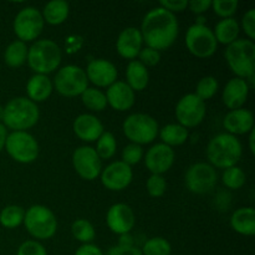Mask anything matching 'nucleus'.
<instances>
[{"mask_svg": "<svg viewBox=\"0 0 255 255\" xmlns=\"http://www.w3.org/2000/svg\"><path fill=\"white\" fill-rule=\"evenodd\" d=\"M5 148L7 154L19 163H32L39 157V143L26 131H14L7 134Z\"/></svg>", "mask_w": 255, "mask_h": 255, "instance_id": "9", "label": "nucleus"}, {"mask_svg": "<svg viewBox=\"0 0 255 255\" xmlns=\"http://www.w3.org/2000/svg\"><path fill=\"white\" fill-rule=\"evenodd\" d=\"M176 153L172 147L164 143H157L147 151L144 164L152 174H163L173 166Z\"/></svg>", "mask_w": 255, "mask_h": 255, "instance_id": "17", "label": "nucleus"}, {"mask_svg": "<svg viewBox=\"0 0 255 255\" xmlns=\"http://www.w3.org/2000/svg\"><path fill=\"white\" fill-rule=\"evenodd\" d=\"M7 137V131L6 127L2 124H0V152L5 148V142H6Z\"/></svg>", "mask_w": 255, "mask_h": 255, "instance_id": "49", "label": "nucleus"}, {"mask_svg": "<svg viewBox=\"0 0 255 255\" xmlns=\"http://www.w3.org/2000/svg\"><path fill=\"white\" fill-rule=\"evenodd\" d=\"M24 226L27 233L35 239L46 241L52 238L57 231V219L52 211L41 204L31 206L24 217Z\"/></svg>", "mask_w": 255, "mask_h": 255, "instance_id": "6", "label": "nucleus"}, {"mask_svg": "<svg viewBox=\"0 0 255 255\" xmlns=\"http://www.w3.org/2000/svg\"><path fill=\"white\" fill-rule=\"evenodd\" d=\"M107 105L120 112L131 109L136 101L134 91L125 81H116L107 87L106 91Z\"/></svg>", "mask_w": 255, "mask_h": 255, "instance_id": "20", "label": "nucleus"}, {"mask_svg": "<svg viewBox=\"0 0 255 255\" xmlns=\"http://www.w3.org/2000/svg\"><path fill=\"white\" fill-rule=\"evenodd\" d=\"M141 252L142 255H171L172 247L164 238L154 237L143 244Z\"/></svg>", "mask_w": 255, "mask_h": 255, "instance_id": "35", "label": "nucleus"}, {"mask_svg": "<svg viewBox=\"0 0 255 255\" xmlns=\"http://www.w3.org/2000/svg\"><path fill=\"white\" fill-rule=\"evenodd\" d=\"M189 132L186 127L181 126L179 124H168L162 127L159 131V137L162 139V143L167 146H181L186 143L188 139Z\"/></svg>", "mask_w": 255, "mask_h": 255, "instance_id": "29", "label": "nucleus"}, {"mask_svg": "<svg viewBox=\"0 0 255 255\" xmlns=\"http://www.w3.org/2000/svg\"><path fill=\"white\" fill-rule=\"evenodd\" d=\"M218 80L214 76H204L198 81L196 87V96H198L202 101L212 99L218 91Z\"/></svg>", "mask_w": 255, "mask_h": 255, "instance_id": "37", "label": "nucleus"}, {"mask_svg": "<svg viewBox=\"0 0 255 255\" xmlns=\"http://www.w3.org/2000/svg\"><path fill=\"white\" fill-rule=\"evenodd\" d=\"M122 129L131 143L148 144L158 134V124L152 116L146 114H132L125 120Z\"/></svg>", "mask_w": 255, "mask_h": 255, "instance_id": "7", "label": "nucleus"}, {"mask_svg": "<svg viewBox=\"0 0 255 255\" xmlns=\"http://www.w3.org/2000/svg\"><path fill=\"white\" fill-rule=\"evenodd\" d=\"M117 246L121 247H133V238L131 237V234H122L120 236V241Z\"/></svg>", "mask_w": 255, "mask_h": 255, "instance_id": "48", "label": "nucleus"}, {"mask_svg": "<svg viewBox=\"0 0 255 255\" xmlns=\"http://www.w3.org/2000/svg\"><path fill=\"white\" fill-rule=\"evenodd\" d=\"M61 57L59 45L52 40L44 39L37 40L29 47L26 61L35 74L47 75L59 69Z\"/></svg>", "mask_w": 255, "mask_h": 255, "instance_id": "4", "label": "nucleus"}, {"mask_svg": "<svg viewBox=\"0 0 255 255\" xmlns=\"http://www.w3.org/2000/svg\"><path fill=\"white\" fill-rule=\"evenodd\" d=\"M139 31L147 47L162 51L169 49L178 37V20L168 10L153 7L144 15Z\"/></svg>", "mask_w": 255, "mask_h": 255, "instance_id": "1", "label": "nucleus"}, {"mask_svg": "<svg viewBox=\"0 0 255 255\" xmlns=\"http://www.w3.org/2000/svg\"><path fill=\"white\" fill-rule=\"evenodd\" d=\"M227 64L239 79H248L255 70V44L246 39H237L224 52Z\"/></svg>", "mask_w": 255, "mask_h": 255, "instance_id": "5", "label": "nucleus"}, {"mask_svg": "<svg viewBox=\"0 0 255 255\" xmlns=\"http://www.w3.org/2000/svg\"><path fill=\"white\" fill-rule=\"evenodd\" d=\"M142 35L139 29L133 26L126 27L120 32L116 41V50L121 57L126 60H133L138 56L142 50Z\"/></svg>", "mask_w": 255, "mask_h": 255, "instance_id": "19", "label": "nucleus"}, {"mask_svg": "<svg viewBox=\"0 0 255 255\" xmlns=\"http://www.w3.org/2000/svg\"><path fill=\"white\" fill-rule=\"evenodd\" d=\"M75 255H105L104 252L95 244H82L76 252Z\"/></svg>", "mask_w": 255, "mask_h": 255, "instance_id": "47", "label": "nucleus"}, {"mask_svg": "<svg viewBox=\"0 0 255 255\" xmlns=\"http://www.w3.org/2000/svg\"><path fill=\"white\" fill-rule=\"evenodd\" d=\"M186 186L194 194L209 193L216 187L218 174L216 168L206 162L194 163L186 172Z\"/></svg>", "mask_w": 255, "mask_h": 255, "instance_id": "12", "label": "nucleus"}, {"mask_svg": "<svg viewBox=\"0 0 255 255\" xmlns=\"http://www.w3.org/2000/svg\"><path fill=\"white\" fill-rule=\"evenodd\" d=\"M27 51H29V47L26 46L25 42L20 41V40H15L11 44L7 45V47L5 49V64L9 67H14V69L21 67L27 60Z\"/></svg>", "mask_w": 255, "mask_h": 255, "instance_id": "30", "label": "nucleus"}, {"mask_svg": "<svg viewBox=\"0 0 255 255\" xmlns=\"http://www.w3.org/2000/svg\"><path fill=\"white\" fill-rule=\"evenodd\" d=\"M186 46L193 56L198 59H207L217 51L218 42L213 30L206 25L193 24L187 30Z\"/></svg>", "mask_w": 255, "mask_h": 255, "instance_id": "10", "label": "nucleus"}, {"mask_svg": "<svg viewBox=\"0 0 255 255\" xmlns=\"http://www.w3.org/2000/svg\"><path fill=\"white\" fill-rule=\"evenodd\" d=\"M106 223L112 233L119 236L128 234L136 223V216L129 206L125 203H116L107 211Z\"/></svg>", "mask_w": 255, "mask_h": 255, "instance_id": "16", "label": "nucleus"}, {"mask_svg": "<svg viewBox=\"0 0 255 255\" xmlns=\"http://www.w3.org/2000/svg\"><path fill=\"white\" fill-rule=\"evenodd\" d=\"M206 102L194 94H187L176 105V119L187 129L197 127L206 117Z\"/></svg>", "mask_w": 255, "mask_h": 255, "instance_id": "13", "label": "nucleus"}, {"mask_svg": "<svg viewBox=\"0 0 255 255\" xmlns=\"http://www.w3.org/2000/svg\"><path fill=\"white\" fill-rule=\"evenodd\" d=\"M52 86L62 96L76 97L81 96L89 87V80L84 69L76 65H66L56 72Z\"/></svg>", "mask_w": 255, "mask_h": 255, "instance_id": "8", "label": "nucleus"}, {"mask_svg": "<svg viewBox=\"0 0 255 255\" xmlns=\"http://www.w3.org/2000/svg\"><path fill=\"white\" fill-rule=\"evenodd\" d=\"M149 82V74L147 67L138 60H132L126 69V84L136 91H143Z\"/></svg>", "mask_w": 255, "mask_h": 255, "instance_id": "26", "label": "nucleus"}, {"mask_svg": "<svg viewBox=\"0 0 255 255\" xmlns=\"http://www.w3.org/2000/svg\"><path fill=\"white\" fill-rule=\"evenodd\" d=\"M72 166L76 173L86 181H94L101 174L102 161L95 148L81 146L72 153Z\"/></svg>", "mask_w": 255, "mask_h": 255, "instance_id": "14", "label": "nucleus"}, {"mask_svg": "<svg viewBox=\"0 0 255 255\" xmlns=\"http://www.w3.org/2000/svg\"><path fill=\"white\" fill-rule=\"evenodd\" d=\"M159 6L176 15V12H181L188 7V1L187 0H162L159 2Z\"/></svg>", "mask_w": 255, "mask_h": 255, "instance_id": "44", "label": "nucleus"}, {"mask_svg": "<svg viewBox=\"0 0 255 255\" xmlns=\"http://www.w3.org/2000/svg\"><path fill=\"white\" fill-rule=\"evenodd\" d=\"M138 61L142 62L144 66H156L161 61V52L151 47H142L138 54Z\"/></svg>", "mask_w": 255, "mask_h": 255, "instance_id": "42", "label": "nucleus"}, {"mask_svg": "<svg viewBox=\"0 0 255 255\" xmlns=\"http://www.w3.org/2000/svg\"><path fill=\"white\" fill-rule=\"evenodd\" d=\"M254 141H255V132H254V129H252V131L249 132V149H251V152L253 154L255 153Z\"/></svg>", "mask_w": 255, "mask_h": 255, "instance_id": "50", "label": "nucleus"}, {"mask_svg": "<svg viewBox=\"0 0 255 255\" xmlns=\"http://www.w3.org/2000/svg\"><path fill=\"white\" fill-rule=\"evenodd\" d=\"M71 233L76 241L84 244H90L95 239L96 232L94 226L86 219H76L71 226Z\"/></svg>", "mask_w": 255, "mask_h": 255, "instance_id": "33", "label": "nucleus"}, {"mask_svg": "<svg viewBox=\"0 0 255 255\" xmlns=\"http://www.w3.org/2000/svg\"><path fill=\"white\" fill-rule=\"evenodd\" d=\"M143 158V148L136 143H129L122 149V162L129 167L137 164Z\"/></svg>", "mask_w": 255, "mask_h": 255, "instance_id": "40", "label": "nucleus"}, {"mask_svg": "<svg viewBox=\"0 0 255 255\" xmlns=\"http://www.w3.org/2000/svg\"><path fill=\"white\" fill-rule=\"evenodd\" d=\"M249 90L251 87L244 79H239V77L231 79L223 89V94H222L223 104L231 111L243 109V105L248 100Z\"/></svg>", "mask_w": 255, "mask_h": 255, "instance_id": "21", "label": "nucleus"}, {"mask_svg": "<svg viewBox=\"0 0 255 255\" xmlns=\"http://www.w3.org/2000/svg\"><path fill=\"white\" fill-rule=\"evenodd\" d=\"M81 101L85 107L94 112H101L107 107L106 95L96 87H87L81 94Z\"/></svg>", "mask_w": 255, "mask_h": 255, "instance_id": "31", "label": "nucleus"}, {"mask_svg": "<svg viewBox=\"0 0 255 255\" xmlns=\"http://www.w3.org/2000/svg\"><path fill=\"white\" fill-rule=\"evenodd\" d=\"M239 30H241V25L238 24V21L234 17H228V19H222L216 25L213 34L217 42L228 46L238 39Z\"/></svg>", "mask_w": 255, "mask_h": 255, "instance_id": "28", "label": "nucleus"}, {"mask_svg": "<svg viewBox=\"0 0 255 255\" xmlns=\"http://www.w3.org/2000/svg\"><path fill=\"white\" fill-rule=\"evenodd\" d=\"M25 211L22 207L6 206L1 212H0V224L6 229H14L19 227L24 222Z\"/></svg>", "mask_w": 255, "mask_h": 255, "instance_id": "32", "label": "nucleus"}, {"mask_svg": "<svg viewBox=\"0 0 255 255\" xmlns=\"http://www.w3.org/2000/svg\"><path fill=\"white\" fill-rule=\"evenodd\" d=\"M243 147L236 136L229 133H218L207 146V158L214 168L227 169L236 166L242 158Z\"/></svg>", "mask_w": 255, "mask_h": 255, "instance_id": "2", "label": "nucleus"}, {"mask_svg": "<svg viewBox=\"0 0 255 255\" xmlns=\"http://www.w3.org/2000/svg\"><path fill=\"white\" fill-rule=\"evenodd\" d=\"M106 255H142L141 249L137 247H121L115 246L109 249Z\"/></svg>", "mask_w": 255, "mask_h": 255, "instance_id": "45", "label": "nucleus"}, {"mask_svg": "<svg viewBox=\"0 0 255 255\" xmlns=\"http://www.w3.org/2000/svg\"><path fill=\"white\" fill-rule=\"evenodd\" d=\"M2 116H4V107L0 105V124H1V121H2Z\"/></svg>", "mask_w": 255, "mask_h": 255, "instance_id": "51", "label": "nucleus"}, {"mask_svg": "<svg viewBox=\"0 0 255 255\" xmlns=\"http://www.w3.org/2000/svg\"><path fill=\"white\" fill-rule=\"evenodd\" d=\"M242 29L246 32L251 41L255 39V10L251 9L243 15L242 19Z\"/></svg>", "mask_w": 255, "mask_h": 255, "instance_id": "43", "label": "nucleus"}, {"mask_svg": "<svg viewBox=\"0 0 255 255\" xmlns=\"http://www.w3.org/2000/svg\"><path fill=\"white\" fill-rule=\"evenodd\" d=\"M239 2L238 0H214L212 1V9L214 14L221 16L222 19H228L233 17L236 11L238 10Z\"/></svg>", "mask_w": 255, "mask_h": 255, "instance_id": "38", "label": "nucleus"}, {"mask_svg": "<svg viewBox=\"0 0 255 255\" xmlns=\"http://www.w3.org/2000/svg\"><path fill=\"white\" fill-rule=\"evenodd\" d=\"M70 5L64 0H52L44 6L41 15L45 22L50 25H60L69 17Z\"/></svg>", "mask_w": 255, "mask_h": 255, "instance_id": "27", "label": "nucleus"}, {"mask_svg": "<svg viewBox=\"0 0 255 255\" xmlns=\"http://www.w3.org/2000/svg\"><path fill=\"white\" fill-rule=\"evenodd\" d=\"M44 25L41 11L34 6H26L16 14L12 22V29L17 39L26 44L40 36L44 30Z\"/></svg>", "mask_w": 255, "mask_h": 255, "instance_id": "11", "label": "nucleus"}, {"mask_svg": "<svg viewBox=\"0 0 255 255\" xmlns=\"http://www.w3.org/2000/svg\"><path fill=\"white\" fill-rule=\"evenodd\" d=\"M39 107L27 97H15L4 106L2 125L14 131H26L37 124Z\"/></svg>", "mask_w": 255, "mask_h": 255, "instance_id": "3", "label": "nucleus"}, {"mask_svg": "<svg viewBox=\"0 0 255 255\" xmlns=\"http://www.w3.org/2000/svg\"><path fill=\"white\" fill-rule=\"evenodd\" d=\"M101 183L106 189L112 192H120L126 189L131 184L133 172L128 164L122 161L110 163L101 171Z\"/></svg>", "mask_w": 255, "mask_h": 255, "instance_id": "15", "label": "nucleus"}, {"mask_svg": "<svg viewBox=\"0 0 255 255\" xmlns=\"http://www.w3.org/2000/svg\"><path fill=\"white\" fill-rule=\"evenodd\" d=\"M231 227L242 236L252 237L255 234V211L252 207L239 208L232 214Z\"/></svg>", "mask_w": 255, "mask_h": 255, "instance_id": "25", "label": "nucleus"}, {"mask_svg": "<svg viewBox=\"0 0 255 255\" xmlns=\"http://www.w3.org/2000/svg\"><path fill=\"white\" fill-rule=\"evenodd\" d=\"M86 76L96 87H109L117 81L116 66L106 59H95L86 67Z\"/></svg>", "mask_w": 255, "mask_h": 255, "instance_id": "18", "label": "nucleus"}, {"mask_svg": "<svg viewBox=\"0 0 255 255\" xmlns=\"http://www.w3.org/2000/svg\"><path fill=\"white\" fill-rule=\"evenodd\" d=\"M167 183L166 179L163 178V176L161 174H151L149 178L146 182V189L148 192V194L153 198H158L162 197L166 192Z\"/></svg>", "mask_w": 255, "mask_h": 255, "instance_id": "39", "label": "nucleus"}, {"mask_svg": "<svg viewBox=\"0 0 255 255\" xmlns=\"http://www.w3.org/2000/svg\"><path fill=\"white\" fill-rule=\"evenodd\" d=\"M96 142L97 143L95 151L99 154L101 161L102 159H110L115 156L117 149V143L116 138H115V136L111 132H104Z\"/></svg>", "mask_w": 255, "mask_h": 255, "instance_id": "34", "label": "nucleus"}, {"mask_svg": "<svg viewBox=\"0 0 255 255\" xmlns=\"http://www.w3.org/2000/svg\"><path fill=\"white\" fill-rule=\"evenodd\" d=\"M75 134L84 142H95L104 133V125L91 114H82L75 119L72 125Z\"/></svg>", "mask_w": 255, "mask_h": 255, "instance_id": "22", "label": "nucleus"}, {"mask_svg": "<svg viewBox=\"0 0 255 255\" xmlns=\"http://www.w3.org/2000/svg\"><path fill=\"white\" fill-rule=\"evenodd\" d=\"M212 0H192L188 1V7L193 14L201 15L211 9Z\"/></svg>", "mask_w": 255, "mask_h": 255, "instance_id": "46", "label": "nucleus"}, {"mask_svg": "<svg viewBox=\"0 0 255 255\" xmlns=\"http://www.w3.org/2000/svg\"><path fill=\"white\" fill-rule=\"evenodd\" d=\"M222 182L229 189H241L246 184V173L239 167L233 166L224 169Z\"/></svg>", "mask_w": 255, "mask_h": 255, "instance_id": "36", "label": "nucleus"}, {"mask_svg": "<svg viewBox=\"0 0 255 255\" xmlns=\"http://www.w3.org/2000/svg\"><path fill=\"white\" fill-rule=\"evenodd\" d=\"M16 255H47V252L39 242L26 241L19 247Z\"/></svg>", "mask_w": 255, "mask_h": 255, "instance_id": "41", "label": "nucleus"}, {"mask_svg": "<svg viewBox=\"0 0 255 255\" xmlns=\"http://www.w3.org/2000/svg\"><path fill=\"white\" fill-rule=\"evenodd\" d=\"M52 90V81L47 77V75H39L35 74L29 79L26 84V94L27 99L31 100L35 104L44 102L51 96Z\"/></svg>", "mask_w": 255, "mask_h": 255, "instance_id": "24", "label": "nucleus"}, {"mask_svg": "<svg viewBox=\"0 0 255 255\" xmlns=\"http://www.w3.org/2000/svg\"><path fill=\"white\" fill-rule=\"evenodd\" d=\"M224 128L229 134H246L254 129V116L252 111L246 109H238L229 111L223 121Z\"/></svg>", "mask_w": 255, "mask_h": 255, "instance_id": "23", "label": "nucleus"}]
</instances>
